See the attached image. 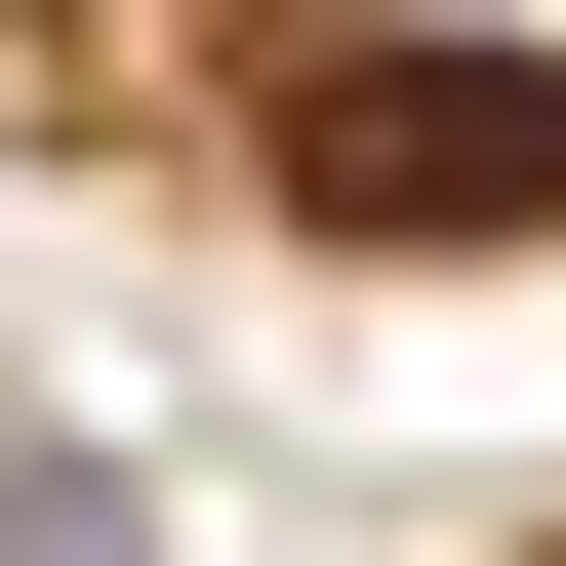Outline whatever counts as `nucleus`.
<instances>
[{
    "instance_id": "obj_1",
    "label": "nucleus",
    "mask_w": 566,
    "mask_h": 566,
    "mask_svg": "<svg viewBox=\"0 0 566 566\" xmlns=\"http://www.w3.org/2000/svg\"><path fill=\"white\" fill-rule=\"evenodd\" d=\"M0 566H122V446H0Z\"/></svg>"
}]
</instances>
